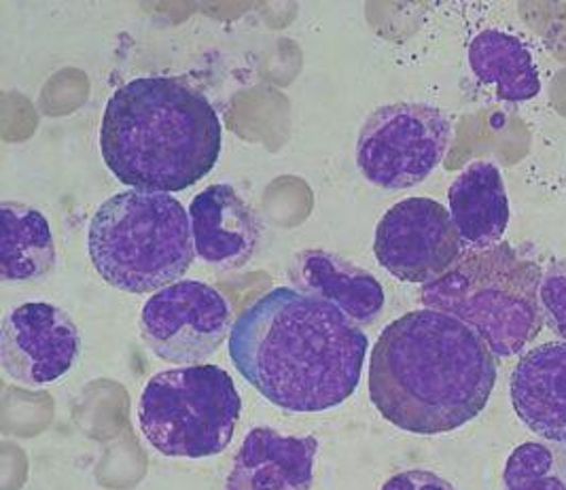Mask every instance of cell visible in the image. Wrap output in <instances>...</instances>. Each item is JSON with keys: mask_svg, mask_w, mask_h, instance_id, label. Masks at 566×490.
I'll use <instances>...</instances> for the list:
<instances>
[{"mask_svg": "<svg viewBox=\"0 0 566 490\" xmlns=\"http://www.w3.org/2000/svg\"><path fill=\"white\" fill-rule=\"evenodd\" d=\"M369 340L342 310L276 286L244 310L230 334L242 378L289 413H325L359 387Z\"/></svg>", "mask_w": 566, "mask_h": 490, "instance_id": "cell-1", "label": "cell"}, {"mask_svg": "<svg viewBox=\"0 0 566 490\" xmlns=\"http://www.w3.org/2000/svg\"><path fill=\"white\" fill-rule=\"evenodd\" d=\"M496 383L489 344L463 321L433 309L392 321L369 357V397L390 425L448 434L486 408Z\"/></svg>", "mask_w": 566, "mask_h": 490, "instance_id": "cell-2", "label": "cell"}, {"mask_svg": "<svg viewBox=\"0 0 566 490\" xmlns=\"http://www.w3.org/2000/svg\"><path fill=\"white\" fill-rule=\"evenodd\" d=\"M221 147L223 129L214 106L179 79H134L104 108V164L138 191L189 189L214 168Z\"/></svg>", "mask_w": 566, "mask_h": 490, "instance_id": "cell-3", "label": "cell"}, {"mask_svg": "<svg viewBox=\"0 0 566 490\" xmlns=\"http://www.w3.org/2000/svg\"><path fill=\"white\" fill-rule=\"evenodd\" d=\"M539 263L512 244L463 251L457 263L424 284V309L463 321L489 344L494 357L517 355L543 325Z\"/></svg>", "mask_w": 566, "mask_h": 490, "instance_id": "cell-4", "label": "cell"}, {"mask_svg": "<svg viewBox=\"0 0 566 490\" xmlns=\"http://www.w3.org/2000/svg\"><path fill=\"white\" fill-rule=\"evenodd\" d=\"M87 251L104 283L157 293L179 283L196 258L191 219L170 194L126 189L96 210Z\"/></svg>", "mask_w": 566, "mask_h": 490, "instance_id": "cell-5", "label": "cell"}, {"mask_svg": "<svg viewBox=\"0 0 566 490\" xmlns=\"http://www.w3.org/2000/svg\"><path fill=\"white\" fill-rule=\"evenodd\" d=\"M242 397L219 365H185L155 374L143 388L138 425L157 452L172 459L221 455L233 438Z\"/></svg>", "mask_w": 566, "mask_h": 490, "instance_id": "cell-6", "label": "cell"}, {"mask_svg": "<svg viewBox=\"0 0 566 490\" xmlns=\"http://www.w3.org/2000/svg\"><path fill=\"white\" fill-rule=\"evenodd\" d=\"M452 140V119L438 106L385 104L369 113L357 140L360 175L388 191L424 181Z\"/></svg>", "mask_w": 566, "mask_h": 490, "instance_id": "cell-7", "label": "cell"}, {"mask_svg": "<svg viewBox=\"0 0 566 490\" xmlns=\"http://www.w3.org/2000/svg\"><path fill=\"white\" fill-rule=\"evenodd\" d=\"M230 302L202 281H179L154 293L140 310V334L155 357L202 365L230 337Z\"/></svg>", "mask_w": 566, "mask_h": 490, "instance_id": "cell-8", "label": "cell"}, {"mask_svg": "<svg viewBox=\"0 0 566 490\" xmlns=\"http://www.w3.org/2000/svg\"><path fill=\"white\" fill-rule=\"evenodd\" d=\"M374 256L397 281L427 284L457 263L463 242L448 208L431 198H408L380 219Z\"/></svg>", "mask_w": 566, "mask_h": 490, "instance_id": "cell-9", "label": "cell"}, {"mask_svg": "<svg viewBox=\"0 0 566 490\" xmlns=\"http://www.w3.org/2000/svg\"><path fill=\"white\" fill-rule=\"evenodd\" d=\"M78 353V327L55 304L24 302L2 316L0 363L22 385H52L73 369Z\"/></svg>", "mask_w": 566, "mask_h": 490, "instance_id": "cell-10", "label": "cell"}, {"mask_svg": "<svg viewBox=\"0 0 566 490\" xmlns=\"http://www.w3.org/2000/svg\"><path fill=\"white\" fill-rule=\"evenodd\" d=\"M189 219L196 258L208 265L232 272L255 256L261 223L232 185L217 183L200 191L189 207Z\"/></svg>", "mask_w": 566, "mask_h": 490, "instance_id": "cell-11", "label": "cell"}, {"mask_svg": "<svg viewBox=\"0 0 566 490\" xmlns=\"http://www.w3.org/2000/svg\"><path fill=\"white\" fill-rule=\"evenodd\" d=\"M318 439L253 429L235 452L226 490H310Z\"/></svg>", "mask_w": 566, "mask_h": 490, "instance_id": "cell-12", "label": "cell"}, {"mask_svg": "<svg viewBox=\"0 0 566 490\" xmlns=\"http://www.w3.org/2000/svg\"><path fill=\"white\" fill-rule=\"evenodd\" d=\"M517 418L539 438L566 444V342L535 346L515 363L510 380Z\"/></svg>", "mask_w": 566, "mask_h": 490, "instance_id": "cell-13", "label": "cell"}, {"mask_svg": "<svg viewBox=\"0 0 566 490\" xmlns=\"http://www.w3.org/2000/svg\"><path fill=\"white\" fill-rule=\"evenodd\" d=\"M286 274L293 289L342 310L359 327L374 323L385 309L380 281L332 251L308 249L297 253Z\"/></svg>", "mask_w": 566, "mask_h": 490, "instance_id": "cell-14", "label": "cell"}, {"mask_svg": "<svg viewBox=\"0 0 566 490\" xmlns=\"http://www.w3.org/2000/svg\"><path fill=\"white\" fill-rule=\"evenodd\" d=\"M448 210L463 251L499 244L510 223V200L501 170L490 161L467 166L448 189Z\"/></svg>", "mask_w": 566, "mask_h": 490, "instance_id": "cell-15", "label": "cell"}, {"mask_svg": "<svg viewBox=\"0 0 566 490\" xmlns=\"http://www.w3.org/2000/svg\"><path fill=\"white\" fill-rule=\"evenodd\" d=\"M55 270V244L48 217L24 202L0 205V277L2 283H27Z\"/></svg>", "mask_w": 566, "mask_h": 490, "instance_id": "cell-16", "label": "cell"}, {"mask_svg": "<svg viewBox=\"0 0 566 490\" xmlns=\"http://www.w3.org/2000/svg\"><path fill=\"white\" fill-rule=\"evenodd\" d=\"M469 64L482 85L503 103H528L541 92L533 55L524 43L503 30H484L469 45Z\"/></svg>", "mask_w": 566, "mask_h": 490, "instance_id": "cell-17", "label": "cell"}, {"mask_svg": "<svg viewBox=\"0 0 566 490\" xmlns=\"http://www.w3.org/2000/svg\"><path fill=\"white\" fill-rule=\"evenodd\" d=\"M505 490H566V446L554 441H526L510 455Z\"/></svg>", "mask_w": 566, "mask_h": 490, "instance_id": "cell-18", "label": "cell"}, {"mask_svg": "<svg viewBox=\"0 0 566 490\" xmlns=\"http://www.w3.org/2000/svg\"><path fill=\"white\" fill-rule=\"evenodd\" d=\"M539 300L543 321L566 342V258L554 261L543 272Z\"/></svg>", "mask_w": 566, "mask_h": 490, "instance_id": "cell-19", "label": "cell"}, {"mask_svg": "<svg viewBox=\"0 0 566 490\" xmlns=\"http://www.w3.org/2000/svg\"><path fill=\"white\" fill-rule=\"evenodd\" d=\"M382 490H457L429 469H408L387 480Z\"/></svg>", "mask_w": 566, "mask_h": 490, "instance_id": "cell-20", "label": "cell"}]
</instances>
